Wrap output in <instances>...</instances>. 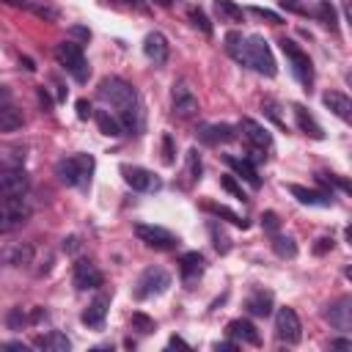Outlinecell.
I'll return each instance as SVG.
<instances>
[{"label":"cell","instance_id":"obj_21","mask_svg":"<svg viewBox=\"0 0 352 352\" xmlns=\"http://www.w3.org/2000/svg\"><path fill=\"white\" fill-rule=\"evenodd\" d=\"M22 124H25L22 110H16L11 102H3V104H0V135H6V132H16Z\"/></svg>","mask_w":352,"mask_h":352},{"label":"cell","instance_id":"obj_27","mask_svg":"<svg viewBox=\"0 0 352 352\" xmlns=\"http://www.w3.org/2000/svg\"><path fill=\"white\" fill-rule=\"evenodd\" d=\"M94 118H96V124H99V129H102L104 135H110V138L124 135V124H121L118 116H113L110 110H96Z\"/></svg>","mask_w":352,"mask_h":352},{"label":"cell","instance_id":"obj_6","mask_svg":"<svg viewBox=\"0 0 352 352\" xmlns=\"http://www.w3.org/2000/svg\"><path fill=\"white\" fill-rule=\"evenodd\" d=\"M280 50H283V55L289 58L294 77H297L302 85H311V82H314V63H311L308 52H305L300 44H294L292 38H280Z\"/></svg>","mask_w":352,"mask_h":352},{"label":"cell","instance_id":"obj_4","mask_svg":"<svg viewBox=\"0 0 352 352\" xmlns=\"http://www.w3.org/2000/svg\"><path fill=\"white\" fill-rule=\"evenodd\" d=\"M30 201L25 195L16 198H0V231H16L30 220Z\"/></svg>","mask_w":352,"mask_h":352},{"label":"cell","instance_id":"obj_3","mask_svg":"<svg viewBox=\"0 0 352 352\" xmlns=\"http://www.w3.org/2000/svg\"><path fill=\"white\" fill-rule=\"evenodd\" d=\"M58 179L69 187H85L91 182V173H94V157L91 154H77V157H69V160H60L58 162Z\"/></svg>","mask_w":352,"mask_h":352},{"label":"cell","instance_id":"obj_1","mask_svg":"<svg viewBox=\"0 0 352 352\" xmlns=\"http://www.w3.org/2000/svg\"><path fill=\"white\" fill-rule=\"evenodd\" d=\"M99 99L116 110L118 121L124 124V129H132V118L138 113V94L135 88L121 80V77H104L99 82Z\"/></svg>","mask_w":352,"mask_h":352},{"label":"cell","instance_id":"obj_7","mask_svg":"<svg viewBox=\"0 0 352 352\" xmlns=\"http://www.w3.org/2000/svg\"><path fill=\"white\" fill-rule=\"evenodd\" d=\"M170 107H173V116L187 121V118H195L198 116V96L195 91L190 88V82L179 80L173 82V94H170Z\"/></svg>","mask_w":352,"mask_h":352},{"label":"cell","instance_id":"obj_23","mask_svg":"<svg viewBox=\"0 0 352 352\" xmlns=\"http://www.w3.org/2000/svg\"><path fill=\"white\" fill-rule=\"evenodd\" d=\"M248 311H250L253 316H270V314H272V292L256 289V292L248 297Z\"/></svg>","mask_w":352,"mask_h":352},{"label":"cell","instance_id":"obj_15","mask_svg":"<svg viewBox=\"0 0 352 352\" xmlns=\"http://www.w3.org/2000/svg\"><path fill=\"white\" fill-rule=\"evenodd\" d=\"M239 129H242L245 140H248L253 148L264 151V148H270V146H272V135H270V129H267V126H261L258 121H253V118H242Z\"/></svg>","mask_w":352,"mask_h":352},{"label":"cell","instance_id":"obj_41","mask_svg":"<svg viewBox=\"0 0 352 352\" xmlns=\"http://www.w3.org/2000/svg\"><path fill=\"white\" fill-rule=\"evenodd\" d=\"M25 324V314H22V308H11V314H8V327L11 330H19Z\"/></svg>","mask_w":352,"mask_h":352},{"label":"cell","instance_id":"obj_10","mask_svg":"<svg viewBox=\"0 0 352 352\" xmlns=\"http://www.w3.org/2000/svg\"><path fill=\"white\" fill-rule=\"evenodd\" d=\"M275 336L286 344H297L300 336H302V324H300V316L294 314V308L283 305L275 311Z\"/></svg>","mask_w":352,"mask_h":352},{"label":"cell","instance_id":"obj_51","mask_svg":"<svg viewBox=\"0 0 352 352\" xmlns=\"http://www.w3.org/2000/svg\"><path fill=\"white\" fill-rule=\"evenodd\" d=\"M168 344H170V346H187V341H182V338H176V336H173Z\"/></svg>","mask_w":352,"mask_h":352},{"label":"cell","instance_id":"obj_12","mask_svg":"<svg viewBox=\"0 0 352 352\" xmlns=\"http://www.w3.org/2000/svg\"><path fill=\"white\" fill-rule=\"evenodd\" d=\"M121 173H124V182H126L132 190H138V192H154V190H160V187H162L160 176H154V173H151V170H146V168L124 165V168H121Z\"/></svg>","mask_w":352,"mask_h":352},{"label":"cell","instance_id":"obj_20","mask_svg":"<svg viewBox=\"0 0 352 352\" xmlns=\"http://www.w3.org/2000/svg\"><path fill=\"white\" fill-rule=\"evenodd\" d=\"M179 272H182L184 283H192L204 272V256L201 253H184L179 258Z\"/></svg>","mask_w":352,"mask_h":352},{"label":"cell","instance_id":"obj_28","mask_svg":"<svg viewBox=\"0 0 352 352\" xmlns=\"http://www.w3.org/2000/svg\"><path fill=\"white\" fill-rule=\"evenodd\" d=\"M226 162H228V165L234 168V173H236L239 179H245V182H250L253 187H258V184H261V179H258V173H256V168H253V165H250L248 160H239V157H231V154H228V157H226Z\"/></svg>","mask_w":352,"mask_h":352},{"label":"cell","instance_id":"obj_49","mask_svg":"<svg viewBox=\"0 0 352 352\" xmlns=\"http://www.w3.org/2000/svg\"><path fill=\"white\" fill-rule=\"evenodd\" d=\"M327 248H333V239H319V245H316V253H324Z\"/></svg>","mask_w":352,"mask_h":352},{"label":"cell","instance_id":"obj_11","mask_svg":"<svg viewBox=\"0 0 352 352\" xmlns=\"http://www.w3.org/2000/svg\"><path fill=\"white\" fill-rule=\"evenodd\" d=\"M168 286H170V275H168L162 267H148V270L138 278V289H135V294H138L140 300H146V297L162 294Z\"/></svg>","mask_w":352,"mask_h":352},{"label":"cell","instance_id":"obj_13","mask_svg":"<svg viewBox=\"0 0 352 352\" xmlns=\"http://www.w3.org/2000/svg\"><path fill=\"white\" fill-rule=\"evenodd\" d=\"M104 283V275L99 272V267L88 258H80L74 261V286L80 292H88V289H99Z\"/></svg>","mask_w":352,"mask_h":352},{"label":"cell","instance_id":"obj_19","mask_svg":"<svg viewBox=\"0 0 352 352\" xmlns=\"http://www.w3.org/2000/svg\"><path fill=\"white\" fill-rule=\"evenodd\" d=\"M289 190H292V195H294L300 204H308V206H330V201H333V195H330V192L305 190V187H300V184H292Z\"/></svg>","mask_w":352,"mask_h":352},{"label":"cell","instance_id":"obj_8","mask_svg":"<svg viewBox=\"0 0 352 352\" xmlns=\"http://www.w3.org/2000/svg\"><path fill=\"white\" fill-rule=\"evenodd\" d=\"M28 187H30V179L19 165H3L0 168V198L25 195Z\"/></svg>","mask_w":352,"mask_h":352},{"label":"cell","instance_id":"obj_24","mask_svg":"<svg viewBox=\"0 0 352 352\" xmlns=\"http://www.w3.org/2000/svg\"><path fill=\"white\" fill-rule=\"evenodd\" d=\"M107 297H96L85 311H82V322L88 327H102L104 324V316H107Z\"/></svg>","mask_w":352,"mask_h":352},{"label":"cell","instance_id":"obj_2","mask_svg":"<svg viewBox=\"0 0 352 352\" xmlns=\"http://www.w3.org/2000/svg\"><path fill=\"white\" fill-rule=\"evenodd\" d=\"M236 63H245V66L256 69V72L264 74V77H275V72H278V69H275L272 50H270V44H267L261 36H248V38H242Z\"/></svg>","mask_w":352,"mask_h":352},{"label":"cell","instance_id":"obj_45","mask_svg":"<svg viewBox=\"0 0 352 352\" xmlns=\"http://www.w3.org/2000/svg\"><path fill=\"white\" fill-rule=\"evenodd\" d=\"M77 116H80V118H88V116H91V104H88L85 99L77 102Z\"/></svg>","mask_w":352,"mask_h":352},{"label":"cell","instance_id":"obj_31","mask_svg":"<svg viewBox=\"0 0 352 352\" xmlns=\"http://www.w3.org/2000/svg\"><path fill=\"white\" fill-rule=\"evenodd\" d=\"M272 250L280 256V258H294L297 256V245H294V239L292 236H272Z\"/></svg>","mask_w":352,"mask_h":352},{"label":"cell","instance_id":"obj_43","mask_svg":"<svg viewBox=\"0 0 352 352\" xmlns=\"http://www.w3.org/2000/svg\"><path fill=\"white\" fill-rule=\"evenodd\" d=\"M261 223H264L267 231H278V217H275V212H267V214L261 217Z\"/></svg>","mask_w":352,"mask_h":352},{"label":"cell","instance_id":"obj_40","mask_svg":"<svg viewBox=\"0 0 352 352\" xmlns=\"http://www.w3.org/2000/svg\"><path fill=\"white\" fill-rule=\"evenodd\" d=\"M132 327H138L140 333H151V330H154V322H151L148 316H143V314H135V316H132Z\"/></svg>","mask_w":352,"mask_h":352},{"label":"cell","instance_id":"obj_50","mask_svg":"<svg viewBox=\"0 0 352 352\" xmlns=\"http://www.w3.org/2000/svg\"><path fill=\"white\" fill-rule=\"evenodd\" d=\"M3 349H22V352H25L28 346H25L22 341H11V344H3Z\"/></svg>","mask_w":352,"mask_h":352},{"label":"cell","instance_id":"obj_17","mask_svg":"<svg viewBox=\"0 0 352 352\" xmlns=\"http://www.w3.org/2000/svg\"><path fill=\"white\" fill-rule=\"evenodd\" d=\"M226 333L231 336V341H236V344H258L261 338H258V330L253 327V322H248V319H231L228 322V327H226Z\"/></svg>","mask_w":352,"mask_h":352},{"label":"cell","instance_id":"obj_46","mask_svg":"<svg viewBox=\"0 0 352 352\" xmlns=\"http://www.w3.org/2000/svg\"><path fill=\"white\" fill-rule=\"evenodd\" d=\"M63 248H66L69 253H74V250L80 248V239H77V236H69V239H63Z\"/></svg>","mask_w":352,"mask_h":352},{"label":"cell","instance_id":"obj_5","mask_svg":"<svg viewBox=\"0 0 352 352\" xmlns=\"http://www.w3.org/2000/svg\"><path fill=\"white\" fill-rule=\"evenodd\" d=\"M55 58H58V63H60L77 82H85V80H88V60H85L80 44H74V41H60V44L55 47Z\"/></svg>","mask_w":352,"mask_h":352},{"label":"cell","instance_id":"obj_30","mask_svg":"<svg viewBox=\"0 0 352 352\" xmlns=\"http://www.w3.org/2000/svg\"><path fill=\"white\" fill-rule=\"evenodd\" d=\"M198 179H201V157H198L195 148H190V151H187V165H184V182L192 184V182H198Z\"/></svg>","mask_w":352,"mask_h":352},{"label":"cell","instance_id":"obj_44","mask_svg":"<svg viewBox=\"0 0 352 352\" xmlns=\"http://www.w3.org/2000/svg\"><path fill=\"white\" fill-rule=\"evenodd\" d=\"M280 3V8H286V11H294V14H305V8L297 3V0H278Z\"/></svg>","mask_w":352,"mask_h":352},{"label":"cell","instance_id":"obj_29","mask_svg":"<svg viewBox=\"0 0 352 352\" xmlns=\"http://www.w3.org/2000/svg\"><path fill=\"white\" fill-rule=\"evenodd\" d=\"M214 14L220 16V22H242L245 16V11L234 0H214Z\"/></svg>","mask_w":352,"mask_h":352},{"label":"cell","instance_id":"obj_36","mask_svg":"<svg viewBox=\"0 0 352 352\" xmlns=\"http://www.w3.org/2000/svg\"><path fill=\"white\" fill-rule=\"evenodd\" d=\"M30 256H33V250L25 245V248H16V250H11V264H16V267H25V264H30Z\"/></svg>","mask_w":352,"mask_h":352},{"label":"cell","instance_id":"obj_39","mask_svg":"<svg viewBox=\"0 0 352 352\" xmlns=\"http://www.w3.org/2000/svg\"><path fill=\"white\" fill-rule=\"evenodd\" d=\"M250 14H256V16L267 19V22H272V25H280V22H283V19H280V14H275V11H270V8H258V6H253V8H250Z\"/></svg>","mask_w":352,"mask_h":352},{"label":"cell","instance_id":"obj_37","mask_svg":"<svg viewBox=\"0 0 352 352\" xmlns=\"http://www.w3.org/2000/svg\"><path fill=\"white\" fill-rule=\"evenodd\" d=\"M316 14H319V19L327 25V28H333L336 30V11L327 6V3H319V8H316Z\"/></svg>","mask_w":352,"mask_h":352},{"label":"cell","instance_id":"obj_22","mask_svg":"<svg viewBox=\"0 0 352 352\" xmlns=\"http://www.w3.org/2000/svg\"><path fill=\"white\" fill-rule=\"evenodd\" d=\"M234 138H236V132L231 124H209L201 129V140H206V143H228Z\"/></svg>","mask_w":352,"mask_h":352},{"label":"cell","instance_id":"obj_42","mask_svg":"<svg viewBox=\"0 0 352 352\" xmlns=\"http://www.w3.org/2000/svg\"><path fill=\"white\" fill-rule=\"evenodd\" d=\"M162 146H165V157H162V160H165L168 165H173V140H170V135L162 138Z\"/></svg>","mask_w":352,"mask_h":352},{"label":"cell","instance_id":"obj_18","mask_svg":"<svg viewBox=\"0 0 352 352\" xmlns=\"http://www.w3.org/2000/svg\"><path fill=\"white\" fill-rule=\"evenodd\" d=\"M322 102H324L341 121H352V102H349V96H344L341 91H327V94L322 96Z\"/></svg>","mask_w":352,"mask_h":352},{"label":"cell","instance_id":"obj_26","mask_svg":"<svg viewBox=\"0 0 352 352\" xmlns=\"http://www.w3.org/2000/svg\"><path fill=\"white\" fill-rule=\"evenodd\" d=\"M294 118H297V126H300L305 135H311V138H316V140H322V138H324L322 126L314 121V116H311L302 104H294Z\"/></svg>","mask_w":352,"mask_h":352},{"label":"cell","instance_id":"obj_9","mask_svg":"<svg viewBox=\"0 0 352 352\" xmlns=\"http://www.w3.org/2000/svg\"><path fill=\"white\" fill-rule=\"evenodd\" d=\"M135 234H138L140 242H146L148 248H157V250H170L179 242V236L173 231H168L162 226H148V223H138L135 226Z\"/></svg>","mask_w":352,"mask_h":352},{"label":"cell","instance_id":"obj_25","mask_svg":"<svg viewBox=\"0 0 352 352\" xmlns=\"http://www.w3.org/2000/svg\"><path fill=\"white\" fill-rule=\"evenodd\" d=\"M36 346H38V349H47V352H66V349H72V341H69L63 333L50 330L47 336H38V338H36Z\"/></svg>","mask_w":352,"mask_h":352},{"label":"cell","instance_id":"obj_48","mask_svg":"<svg viewBox=\"0 0 352 352\" xmlns=\"http://www.w3.org/2000/svg\"><path fill=\"white\" fill-rule=\"evenodd\" d=\"M3 3H8V6H19V8H28V6H33L36 0H3Z\"/></svg>","mask_w":352,"mask_h":352},{"label":"cell","instance_id":"obj_32","mask_svg":"<svg viewBox=\"0 0 352 352\" xmlns=\"http://www.w3.org/2000/svg\"><path fill=\"white\" fill-rule=\"evenodd\" d=\"M206 212H212V214H217V217H226V220H231V223H234V226H239V228H248V220H245V217H239L236 212H231L228 206L206 204Z\"/></svg>","mask_w":352,"mask_h":352},{"label":"cell","instance_id":"obj_34","mask_svg":"<svg viewBox=\"0 0 352 352\" xmlns=\"http://www.w3.org/2000/svg\"><path fill=\"white\" fill-rule=\"evenodd\" d=\"M209 234H212V239H214V248L220 250V253H228V248H231V239H228V234L217 226V223H209Z\"/></svg>","mask_w":352,"mask_h":352},{"label":"cell","instance_id":"obj_52","mask_svg":"<svg viewBox=\"0 0 352 352\" xmlns=\"http://www.w3.org/2000/svg\"><path fill=\"white\" fill-rule=\"evenodd\" d=\"M154 3H160L162 8H168V6H170V0H154Z\"/></svg>","mask_w":352,"mask_h":352},{"label":"cell","instance_id":"obj_38","mask_svg":"<svg viewBox=\"0 0 352 352\" xmlns=\"http://www.w3.org/2000/svg\"><path fill=\"white\" fill-rule=\"evenodd\" d=\"M220 184H223L234 198H239V201H242V198H248V195H245V190L236 184V179H234V176H223V179H220Z\"/></svg>","mask_w":352,"mask_h":352},{"label":"cell","instance_id":"obj_47","mask_svg":"<svg viewBox=\"0 0 352 352\" xmlns=\"http://www.w3.org/2000/svg\"><path fill=\"white\" fill-rule=\"evenodd\" d=\"M330 346H333V349H349V346H352V341H346V338H338V341H333Z\"/></svg>","mask_w":352,"mask_h":352},{"label":"cell","instance_id":"obj_16","mask_svg":"<svg viewBox=\"0 0 352 352\" xmlns=\"http://www.w3.org/2000/svg\"><path fill=\"white\" fill-rule=\"evenodd\" d=\"M324 319H327L336 330L346 333V330L352 327V300H349V297H341L336 305H330V311L324 314Z\"/></svg>","mask_w":352,"mask_h":352},{"label":"cell","instance_id":"obj_14","mask_svg":"<svg viewBox=\"0 0 352 352\" xmlns=\"http://www.w3.org/2000/svg\"><path fill=\"white\" fill-rule=\"evenodd\" d=\"M143 52H146V58L154 63V66H162L165 60H168V55H170V47H168V38L160 33V30H154V33H148L146 38H143Z\"/></svg>","mask_w":352,"mask_h":352},{"label":"cell","instance_id":"obj_33","mask_svg":"<svg viewBox=\"0 0 352 352\" xmlns=\"http://www.w3.org/2000/svg\"><path fill=\"white\" fill-rule=\"evenodd\" d=\"M187 16H190L192 28H198L204 36H212V25H209V19H206V14H204L201 8H190V11H187Z\"/></svg>","mask_w":352,"mask_h":352},{"label":"cell","instance_id":"obj_35","mask_svg":"<svg viewBox=\"0 0 352 352\" xmlns=\"http://www.w3.org/2000/svg\"><path fill=\"white\" fill-rule=\"evenodd\" d=\"M242 38H245L242 33H228V36H226V50H228V55H231L234 60H236V55H239V47H242Z\"/></svg>","mask_w":352,"mask_h":352}]
</instances>
